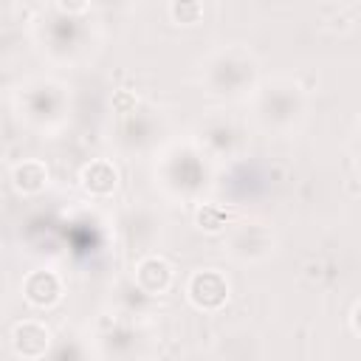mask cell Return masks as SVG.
I'll use <instances>...</instances> for the list:
<instances>
[{
  "label": "cell",
  "mask_w": 361,
  "mask_h": 361,
  "mask_svg": "<svg viewBox=\"0 0 361 361\" xmlns=\"http://www.w3.org/2000/svg\"><path fill=\"white\" fill-rule=\"evenodd\" d=\"M45 166L42 164H37V161H25L23 166H17V172H14V183H17V189H23V192H34V189H39L42 183H45Z\"/></svg>",
  "instance_id": "6"
},
{
  "label": "cell",
  "mask_w": 361,
  "mask_h": 361,
  "mask_svg": "<svg viewBox=\"0 0 361 361\" xmlns=\"http://www.w3.org/2000/svg\"><path fill=\"white\" fill-rule=\"evenodd\" d=\"M138 285H141L144 290H152V293L164 290V288L169 285V265H166L164 259H158V257L144 259V262L138 265Z\"/></svg>",
  "instance_id": "5"
},
{
  "label": "cell",
  "mask_w": 361,
  "mask_h": 361,
  "mask_svg": "<svg viewBox=\"0 0 361 361\" xmlns=\"http://www.w3.org/2000/svg\"><path fill=\"white\" fill-rule=\"evenodd\" d=\"M82 183L87 192L93 195H107L116 189V169L107 164V161H93L85 166L82 172Z\"/></svg>",
  "instance_id": "4"
},
{
  "label": "cell",
  "mask_w": 361,
  "mask_h": 361,
  "mask_svg": "<svg viewBox=\"0 0 361 361\" xmlns=\"http://www.w3.org/2000/svg\"><path fill=\"white\" fill-rule=\"evenodd\" d=\"M200 223H203L206 228H220L223 214H217V212H212V209H203V212H200Z\"/></svg>",
  "instance_id": "7"
},
{
  "label": "cell",
  "mask_w": 361,
  "mask_h": 361,
  "mask_svg": "<svg viewBox=\"0 0 361 361\" xmlns=\"http://www.w3.org/2000/svg\"><path fill=\"white\" fill-rule=\"evenodd\" d=\"M48 330L37 322H23L14 327V347L25 358H39L48 350Z\"/></svg>",
  "instance_id": "2"
},
{
  "label": "cell",
  "mask_w": 361,
  "mask_h": 361,
  "mask_svg": "<svg viewBox=\"0 0 361 361\" xmlns=\"http://www.w3.org/2000/svg\"><path fill=\"white\" fill-rule=\"evenodd\" d=\"M226 293H228L226 279L217 271H200L189 282V296L197 307H217L226 302Z\"/></svg>",
  "instance_id": "1"
},
{
  "label": "cell",
  "mask_w": 361,
  "mask_h": 361,
  "mask_svg": "<svg viewBox=\"0 0 361 361\" xmlns=\"http://www.w3.org/2000/svg\"><path fill=\"white\" fill-rule=\"evenodd\" d=\"M25 296L34 302V305H51L56 296H59V279L51 274V271H34L28 279H25Z\"/></svg>",
  "instance_id": "3"
},
{
  "label": "cell",
  "mask_w": 361,
  "mask_h": 361,
  "mask_svg": "<svg viewBox=\"0 0 361 361\" xmlns=\"http://www.w3.org/2000/svg\"><path fill=\"white\" fill-rule=\"evenodd\" d=\"M353 324H355V330L361 333V305L355 307V313H353Z\"/></svg>",
  "instance_id": "8"
}]
</instances>
